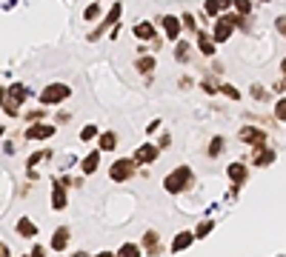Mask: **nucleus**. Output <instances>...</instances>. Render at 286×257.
I'll list each match as a JSON object with an SVG mask.
<instances>
[{
	"label": "nucleus",
	"instance_id": "obj_1",
	"mask_svg": "<svg viewBox=\"0 0 286 257\" xmlns=\"http://www.w3.org/2000/svg\"><path fill=\"white\" fill-rule=\"evenodd\" d=\"M192 180H195L192 169H189V166H178L175 171H169V174H166L163 189L169 194H180V192H186V189L192 186Z\"/></svg>",
	"mask_w": 286,
	"mask_h": 257
},
{
	"label": "nucleus",
	"instance_id": "obj_2",
	"mask_svg": "<svg viewBox=\"0 0 286 257\" xmlns=\"http://www.w3.org/2000/svg\"><path fill=\"white\" fill-rule=\"evenodd\" d=\"M235 26H243V17H237V14H223V17H218L214 20V43H223L232 37V29Z\"/></svg>",
	"mask_w": 286,
	"mask_h": 257
},
{
	"label": "nucleus",
	"instance_id": "obj_3",
	"mask_svg": "<svg viewBox=\"0 0 286 257\" xmlns=\"http://www.w3.org/2000/svg\"><path fill=\"white\" fill-rule=\"evenodd\" d=\"M135 166L137 160L132 157V160H126V157H121V160H114L112 166H109V177L114 180V183H126V180L135 177Z\"/></svg>",
	"mask_w": 286,
	"mask_h": 257
},
{
	"label": "nucleus",
	"instance_id": "obj_4",
	"mask_svg": "<svg viewBox=\"0 0 286 257\" xmlns=\"http://www.w3.org/2000/svg\"><path fill=\"white\" fill-rule=\"evenodd\" d=\"M66 97H69V86H63V83H49V86H46V89L40 92V103H46V106L63 103Z\"/></svg>",
	"mask_w": 286,
	"mask_h": 257
},
{
	"label": "nucleus",
	"instance_id": "obj_5",
	"mask_svg": "<svg viewBox=\"0 0 286 257\" xmlns=\"http://www.w3.org/2000/svg\"><path fill=\"white\" fill-rule=\"evenodd\" d=\"M241 143H249V146H264L266 143V132L264 128H255V126H246V128H241Z\"/></svg>",
	"mask_w": 286,
	"mask_h": 257
},
{
	"label": "nucleus",
	"instance_id": "obj_6",
	"mask_svg": "<svg viewBox=\"0 0 286 257\" xmlns=\"http://www.w3.org/2000/svg\"><path fill=\"white\" fill-rule=\"evenodd\" d=\"M26 137L29 140H49V137H55V126H49V123H32L26 128Z\"/></svg>",
	"mask_w": 286,
	"mask_h": 257
},
{
	"label": "nucleus",
	"instance_id": "obj_7",
	"mask_svg": "<svg viewBox=\"0 0 286 257\" xmlns=\"http://www.w3.org/2000/svg\"><path fill=\"white\" fill-rule=\"evenodd\" d=\"M121 12H123V6H121V3H114V6H112V12L106 14V20L100 23V29H98V32H92V37H89V40H98V37H103V32H106V29L112 26V23H117V20H121Z\"/></svg>",
	"mask_w": 286,
	"mask_h": 257
},
{
	"label": "nucleus",
	"instance_id": "obj_8",
	"mask_svg": "<svg viewBox=\"0 0 286 257\" xmlns=\"http://www.w3.org/2000/svg\"><path fill=\"white\" fill-rule=\"evenodd\" d=\"M143 249H146V254H149V257H157L160 251H163V246H160V237H157L155 228H149V232L143 235Z\"/></svg>",
	"mask_w": 286,
	"mask_h": 257
},
{
	"label": "nucleus",
	"instance_id": "obj_9",
	"mask_svg": "<svg viewBox=\"0 0 286 257\" xmlns=\"http://www.w3.org/2000/svg\"><path fill=\"white\" fill-rule=\"evenodd\" d=\"M52 209L55 212H63L66 209V186L63 183H52Z\"/></svg>",
	"mask_w": 286,
	"mask_h": 257
},
{
	"label": "nucleus",
	"instance_id": "obj_10",
	"mask_svg": "<svg viewBox=\"0 0 286 257\" xmlns=\"http://www.w3.org/2000/svg\"><path fill=\"white\" fill-rule=\"evenodd\" d=\"M157 155H160V149L152 146V143H146V146H140V149L135 151V160H137V163H155Z\"/></svg>",
	"mask_w": 286,
	"mask_h": 257
},
{
	"label": "nucleus",
	"instance_id": "obj_11",
	"mask_svg": "<svg viewBox=\"0 0 286 257\" xmlns=\"http://www.w3.org/2000/svg\"><path fill=\"white\" fill-rule=\"evenodd\" d=\"M69 237H72V232H69L66 226H60V228L55 232V235H52V243H49L52 251H63L66 246H69Z\"/></svg>",
	"mask_w": 286,
	"mask_h": 257
},
{
	"label": "nucleus",
	"instance_id": "obj_12",
	"mask_svg": "<svg viewBox=\"0 0 286 257\" xmlns=\"http://www.w3.org/2000/svg\"><path fill=\"white\" fill-rule=\"evenodd\" d=\"M226 174H229V180H232V186H243V183H246V166H243V163H229Z\"/></svg>",
	"mask_w": 286,
	"mask_h": 257
},
{
	"label": "nucleus",
	"instance_id": "obj_13",
	"mask_svg": "<svg viewBox=\"0 0 286 257\" xmlns=\"http://www.w3.org/2000/svg\"><path fill=\"white\" fill-rule=\"evenodd\" d=\"M14 232H17L20 237H26V240H35V237H37V226H35L32 220H29V217H20V220H17V228H14Z\"/></svg>",
	"mask_w": 286,
	"mask_h": 257
},
{
	"label": "nucleus",
	"instance_id": "obj_14",
	"mask_svg": "<svg viewBox=\"0 0 286 257\" xmlns=\"http://www.w3.org/2000/svg\"><path fill=\"white\" fill-rule=\"evenodd\" d=\"M100 155H103V151H89V155L83 157V163H80V171H83V174H94L100 166Z\"/></svg>",
	"mask_w": 286,
	"mask_h": 257
},
{
	"label": "nucleus",
	"instance_id": "obj_15",
	"mask_svg": "<svg viewBox=\"0 0 286 257\" xmlns=\"http://www.w3.org/2000/svg\"><path fill=\"white\" fill-rule=\"evenodd\" d=\"M195 240H198V237H195V232H180V235L172 240V251H183V249H189Z\"/></svg>",
	"mask_w": 286,
	"mask_h": 257
},
{
	"label": "nucleus",
	"instance_id": "obj_16",
	"mask_svg": "<svg viewBox=\"0 0 286 257\" xmlns=\"http://www.w3.org/2000/svg\"><path fill=\"white\" fill-rule=\"evenodd\" d=\"M163 29H166V37H172V40H175V37L180 35V20L178 17H175V14H163Z\"/></svg>",
	"mask_w": 286,
	"mask_h": 257
},
{
	"label": "nucleus",
	"instance_id": "obj_17",
	"mask_svg": "<svg viewBox=\"0 0 286 257\" xmlns=\"http://www.w3.org/2000/svg\"><path fill=\"white\" fill-rule=\"evenodd\" d=\"M6 97L12 100V103H17V106H20L23 100L29 97V89H26V86H20V83H12V89H6Z\"/></svg>",
	"mask_w": 286,
	"mask_h": 257
},
{
	"label": "nucleus",
	"instance_id": "obj_18",
	"mask_svg": "<svg viewBox=\"0 0 286 257\" xmlns=\"http://www.w3.org/2000/svg\"><path fill=\"white\" fill-rule=\"evenodd\" d=\"M135 37H137V40H143V43H146V40H155V26H152L149 20L137 23V26H135Z\"/></svg>",
	"mask_w": 286,
	"mask_h": 257
},
{
	"label": "nucleus",
	"instance_id": "obj_19",
	"mask_svg": "<svg viewBox=\"0 0 286 257\" xmlns=\"http://www.w3.org/2000/svg\"><path fill=\"white\" fill-rule=\"evenodd\" d=\"M272 160H275V151H272V149H264V146H257V149H255V166H257V169L269 166Z\"/></svg>",
	"mask_w": 286,
	"mask_h": 257
},
{
	"label": "nucleus",
	"instance_id": "obj_20",
	"mask_svg": "<svg viewBox=\"0 0 286 257\" xmlns=\"http://www.w3.org/2000/svg\"><path fill=\"white\" fill-rule=\"evenodd\" d=\"M198 49H200V55H203V57H212L214 55V37L198 35Z\"/></svg>",
	"mask_w": 286,
	"mask_h": 257
},
{
	"label": "nucleus",
	"instance_id": "obj_21",
	"mask_svg": "<svg viewBox=\"0 0 286 257\" xmlns=\"http://www.w3.org/2000/svg\"><path fill=\"white\" fill-rule=\"evenodd\" d=\"M114 146H117V135L114 132H103L100 135V151H114Z\"/></svg>",
	"mask_w": 286,
	"mask_h": 257
},
{
	"label": "nucleus",
	"instance_id": "obj_22",
	"mask_svg": "<svg viewBox=\"0 0 286 257\" xmlns=\"http://www.w3.org/2000/svg\"><path fill=\"white\" fill-rule=\"evenodd\" d=\"M117 257H140V249H137L135 243H121V249L114 251Z\"/></svg>",
	"mask_w": 286,
	"mask_h": 257
},
{
	"label": "nucleus",
	"instance_id": "obj_23",
	"mask_svg": "<svg viewBox=\"0 0 286 257\" xmlns=\"http://www.w3.org/2000/svg\"><path fill=\"white\" fill-rule=\"evenodd\" d=\"M189 52H192V46H189V43H186V40H180L178 46H175V60H180V63H186V60H189Z\"/></svg>",
	"mask_w": 286,
	"mask_h": 257
},
{
	"label": "nucleus",
	"instance_id": "obj_24",
	"mask_svg": "<svg viewBox=\"0 0 286 257\" xmlns=\"http://www.w3.org/2000/svg\"><path fill=\"white\" fill-rule=\"evenodd\" d=\"M223 146H226V143H223V137H212L206 155H209V157H221V155H223Z\"/></svg>",
	"mask_w": 286,
	"mask_h": 257
},
{
	"label": "nucleus",
	"instance_id": "obj_25",
	"mask_svg": "<svg viewBox=\"0 0 286 257\" xmlns=\"http://www.w3.org/2000/svg\"><path fill=\"white\" fill-rule=\"evenodd\" d=\"M137 71H143V74H149L152 69H155V57H137Z\"/></svg>",
	"mask_w": 286,
	"mask_h": 257
},
{
	"label": "nucleus",
	"instance_id": "obj_26",
	"mask_svg": "<svg viewBox=\"0 0 286 257\" xmlns=\"http://www.w3.org/2000/svg\"><path fill=\"white\" fill-rule=\"evenodd\" d=\"M212 228H214V220H203L198 228H195V237H198V240H203V237H206Z\"/></svg>",
	"mask_w": 286,
	"mask_h": 257
},
{
	"label": "nucleus",
	"instance_id": "obj_27",
	"mask_svg": "<svg viewBox=\"0 0 286 257\" xmlns=\"http://www.w3.org/2000/svg\"><path fill=\"white\" fill-rule=\"evenodd\" d=\"M223 6H221V0H206V14L209 17H221Z\"/></svg>",
	"mask_w": 286,
	"mask_h": 257
},
{
	"label": "nucleus",
	"instance_id": "obj_28",
	"mask_svg": "<svg viewBox=\"0 0 286 257\" xmlns=\"http://www.w3.org/2000/svg\"><path fill=\"white\" fill-rule=\"evenodd\" d=\"M218 92H223L226 97H232V100H241V92H237L235 86H226V83H218Z\"/></svg>",
	"mask_w": 286,
	"mask_h": 257
},
{
	"label": "nucleus",
	"instance_id": "obj_29",
	"mask_svg": "<svg viewBox=\"0 0 286 257\" xmlns=\"http://www.w3.org/2000/svg\"><path fill=\"white\" fill-rule=\"evenodd\" d=\"M275 117H278L280 123H286V97H280L278 103H275Z\"/></svg>",
	"mask_w": 286,
	"mask_h": 257
},
{
	"label": "nucleus",
	"instance_id": "obj_30",
	"mask_svg": "<svg viewBox=\"0 0 286 257\" xmlns=\"http://www.w3.org/2000/svg\"><path fill=\"white\" fill-rule=\"evenodd\" d=\"M83 17H86V20H98V17H100V6H98V3H92V6L86 9Z\"/></svg>",
	"mask_w": 286,
	"mask_h": 257
},
{
	"label": "nucleus",
	"instance_id": "obj_31",
	"mask_svg": "<svg viewBox=\"0 0 286 257\" xmlns=\"http://www.w3.org/2000/svg\"><path fill=\"white\" fill-rule=\"evenodd\" d=\"M235 9H237V14H249L252 3H249V0H235Z\"/></svg>",
	"mask_w": 286,
	"mask_h": 257
},
{
	"label": "nucleus",
	"instance_id": "obj_32",
	"mask_svg": "<svg viewBox=\"0 0 286 257\" xmlns=\"http://www.w3.org/2000/svg\"><path fill=\"white\" fill-rule=\"evenodd\" d=\"M92 137H98V126H86L80 132V140H92Z\"/></svg>",
	"mask_w": 286,
	"mask_h": 257
},
{
	"label": "nucleus",
	"instance_id": "obj_33",
	"mask_svg": "<svg viewBox=\"0 0 286 257\" xmlns=\"http://www.w3.org/2000/svg\"><path fill=\"white\" fill-rule=\"evenodd\" d=\"M252 97H255V100H266V97H269V92H266V89H260V86H252Z\"/></svg>",
	"mask_w": 286,
	"mask_h": 257
},
{
	"label": "nucleus",
	"instance_id": "obj_34",
	"mask_svg": "<svg viewBox=\"0 0 286 257\" xmlns=\"http://www.w3.org/2000/svg\"><path fill=\"white\" fill-rule=\"evenodd\" d=\"M3 112H6V114H12V117H14V114H17V103H12V100L6 97V103H3Z\"/></svg>",
	"mask_w": 286,
	"mask_h": 257
},
{
	"label": "nucleus",
	"instance_id": "obj_35",
	"mask_svg": "<svg viewBox=\"0 0 286 257\" xmlns=\"http://www.w3.org/2000/svg\"><path fill=\"white\" fill-rule=\"evenodd\" d=\"M183 26L189 29V32H195V17L192 14H183Z\"/></svg>",
	"mask_w": 286,
	"mask_h": 257
},
{
	"label": "nucleus",
	"instance_id": "obj_36",
	"mask_svg": "<svg viewBox=\"0 0 286 257\" xmlns=\"http://www.w3.org/2000/svg\"><path fill=\"white\" fill-rule=\"evenodd\" d=\"M278 32L286 37V17H278Z\"/></svg>",
	"mask_w": 286,
	"mask_h": 257
},
{
	"label": "nucleus",
	"instance_id": "obj_37",
	"mask_svg": "<svg viewBox=\"0 0 286 257\" xmlns=\"http://www.w3.org/2000/svg\"><path fill=\"white\" fill-rule=\"evenodd\" d=\"M32 257H46V251H43L40 246H35V249H32Z\"/></svg>",
	"mask_w": 286,
	"mask_h": 257
},
{
	"label": "nucleus",
	"instance_id": "obj_38",
	"mask_svg": "<svg viewBox=\"0 0 286 257\" xmlns=\"http://www.w3.org/2000/svg\"><path fill=\"white\" fill-rule=\"evenodd\" d=\"M0 257H12V254H9V246H6V243L0 246Z\"/></svg>",
	"mask_w": 286,
	"mask_h": 257
},
{
	"label": "nucleus",
	"instance_id": "obj_39",
	"mask_svg": "<svg viewBox=\"0 0 286 257\" xmlns=\"http://www.w3.org/2000/svg\"><path fill=\"white\" fill-rule=\"evenodd\" d=\"M94 257H117V254H112V251H100V254H94Z\"/></svg>",
	"mask_w": 286,
	"mask_h": 257
},
{
	"label": "nucleus",
	"instance_id": "obj_40",
	"mask_svg": "<svg viewBox=\"0 0 286 257\" xmlns=\"http://www.w3.org/2000/svg\"><path fill=\"white\" fill-rule=\"evenodd\" d=\"M232 3H235V0H221V6L226 9V6H232Z\"/></svg>",
	"mask_w": 286,
	"mask_h": 257
},
{
	"label": "nucleus",
	"instance_id": "obj_41",
	"mask_svg": "<svg viewBox=\"0 0 286 257\" xmlns=\"http://www.w3.org/2000/svg\"><path fill=\"white\" fill-rule=\"evenodd\" d=\"M72 257H89V254H86V251H75Z\"/></svg>",
	"mask_w": 286,
	"mask_h": 257
},
{
	"label": "nucleus",
	"instance_id": "obj_42",
	"mask_svg": "<svg viewBox=\"0 0 286 257\" xmlns=\"http://www.w3.org/2000/svg\"><path fill=\"white\" fill-rule=\"evenodd\" d=\"M280 69H283V74H286V60H283V63H280Z\"/></svg>",
	"mask_w": 286,
	"mask_h": 257
},
{
	"label": "nucleus",
	"instance_id": "obj_43",
	"mask_svg": "<svg viewBox=\"0 0 286 257\" xmlns=\"http://www.w3.org/2000/svg\"><path fill=\"white\" fill-rule=\"evenodd\" d=\"M260 3H269V0H260Z\"/></svg>",
	"mask_w": 286,
	"mask_h": 257
},
{
	"label": "nucleus",
	"instance_id": "obj_44",
	"mask_svg": "<svg viewBox=\"0 0 286 257\" xmlns=\"http://www.w3.org/2000/svg\"><path fill=\"white\" fill-rule=\"evenodd\" d=\"M26 257H32V254H26Z\"/></svg>",
	"mask_w": 286,
	"mask_h": 257
}]
</instances>
